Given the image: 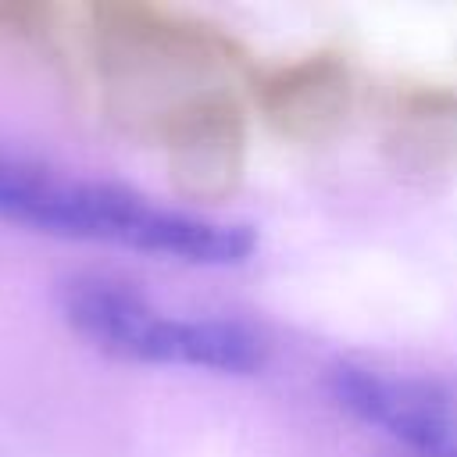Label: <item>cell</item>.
Instances as JSON below:
<instances>
[{"instance_id": "52a82bcc", "label": "cell", "mask_w": 457, "mask_h": 457, "mask_svg": "<svg viewBox=\"0 0 457 457\" xmlns=\"http://www.w3.org/2000/svg\"><path fill=\"white\" fill-rule=\"evenodd\" d=\"M378 150L403 179H443L457 171V86L396 82L378 107Z\"/></svg>"}, {"instance_id": "3957f363", "label": "cell", "mask_w": 457, "mask_h": 457, "mask_svg": "<svg viewBox=\"0 0 457 457\" xmlns=\"http://www.w3.org/2000/svg\"><path fill=\"white\" fill-rule=\"evenodd\" d=\"M57 311L82 343L129 364L257 375L271 357V343L257 325L225 314L164 311L132 282L104 271L64 278Z\"/></svg>"}, {"instance_id": "8992f818", "label": "cell", "mask_w": 457, "mask_h": 457, "mask_svg": "<svg viewBox=\"0 0 457 457\" xmlns=\"http://www.w3.org/2000/svg\"><path fill=\"white\" fill-rule=\"evenodd\" d=\"M253 104L275 136L296 146H321L350 121L357 79L339 50H314L257 75Z\"/></svg>"}, {"instance_id": "ba28073f", "label": "cell", "mask_w": 457, "mask_h": 457, "mask_svg": "<svg viewBox=\"0 0 457 457\" xmlns=\"http://www.w3.org/2000/svg\"><path fill=\"white\" fill-rule=\"evenodd\" d=\"M403 457H457V453H403Z\"/></svg>"}, {"instance_id": "5b68a950", "label": "cell", "mask_w": 457, "mask_h": 457, "mask_svg": "<svg viewBox=\"0 0 457 457\" xmlns=\"http://www.w3.org/2000/svg\"><path fill=\"white\" fill-rule=\"evenodd\" d=\"M179 193L193 204H221L246 179V111L236 93H207L171 111L157 132Z\"/></svg>"}, {"instance_id": "6da1fadb", "label": "cell", "mask_w": 457, "mask_h": 457, "mask_svg": "<svg viewBox=\"0 0 457 457\" xmlns=\"http://www.w3.org/2000/svg\"><path fill=\"white\" fill-rule=\"evenodd\" d=\"M0 221L196 268H236L257 246L246 221L171 207L125 182L57 168L7 143H0Z\"/></svg>"}, {"instance_id": "7a4b0ae2", "label": "cell", "mask_w": 457, "mask_h": 457, "mask_svg": "<svg viewBox=\"0 0 457 457\" xmlns=\"http://www.w3.org/2000/svg\"><path fill=\"white\" fill-rule=\"evenodd\" d=\"M89 50L114 107L157 132L182 104L207 93H236L250 79L246 46L218 21L143 0L93 4Z\"/></svg>"}, {"instance_id": "277c9868", "label": "cell", "mask_w": 457, "mask_h": 457, "mask_svg": "<svg viewBox=\"0 0 457 457\" xmlns=\"http://www.w3.org/2000/svg\"><path fill=\"white\" fill-rule=\"evenodd\" d=\"M325 386L339 411L407 453H457V378L346 357L328 368Z\"/></svg>"}]
</instances>
